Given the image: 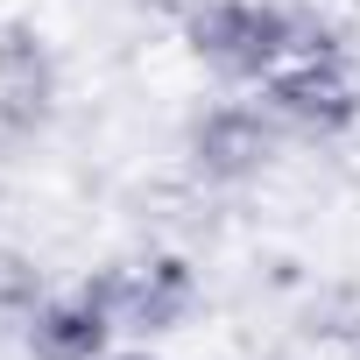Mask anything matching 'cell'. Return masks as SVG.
I'll use <instances>...</instances> for the list:
<instances>
[{"mask_svg": "<svg viewBox=\"0 0 360 360\" xmlns=\"http://www.w3.org/2000/svg\"><path fill=\"white\" fill-rule=\"evenodd\" d=\"M99 297H106V311H113V325H120V339H169L176 325H184L191 311H198V269L184 262V255H127V262H106L99 276Z\"/></svg>", "mask_w": 360, "mask_h": 360, "instance_id": "cell-3", "label": "cell"}, {"mask_svg": "<svg viewBox=\"0 0 360 360\" xmlns=\"http://www.w3.org/2000/svg\"><path fill=\"white\" fill-rule=\"evenodd\" d=\"M57 99H64V71H57V50L36 22H0V134H43L57 120Z\"/></svg>", "mask_w": 360, "mask_h": 360, "instance_id": "cell-5", "label": "cell"}, {"mask_svg": "<svg viewBox=\"0 0 360 360\" xmlns=\"http://www.w3.org/2000/svg\"><path fill=\"white\" fill-rule=\"evenodd\" d=\"M297 36H304V15H290L283 0H198L184 15V50L219 85H248V92H262L283 71Z\"/></svg>", "mask_w": 360, "mask_h": 360, "instance_id": "cell-1", "label": "cell"}, {"mask_svg": "<svg viewBox=\"0 0 360 360\" xmlns=\"http://www.w3.org/2000/svg\"><path fill=\"white\" fill-rule=\"evenodd\" d=\"M262 99L283 127H297L311 141H339L346 127H360V71H353V50L339 43V29L304 22L297 50L262 85Z\"/></svg>", "mask_w": 360, "mask_h": 360, "instance_id": "cell-2", "label": "cell"}, {"mask_svg": "<svg viewBox=\"0 0 360 360\" xmlns=\"http://www.w3.org/2000/svg\"><path fill=\"white\" fill-rule=\"evenodd\" d=\"M43 297H50L43 262L29 248H0V325H29Z\"/></svg>", "mask_w": 360, "mask_h": 360, "instance_id": "cell-7", "label": "cell"}, {"mask_svg": "<svg viewBox=\"0 0 360 360\" xmlns=\"http://www.w3.org/2000/svg\"><path fill=\"white\" fill-rule=\"evenodd\" d=\"M283 148V120L269 113V99H219L184 127V162L205 184H255Z\"/></svg>", "mask_w": 360, "mask_h": 360, "instance_id": "cell-4", "label": "cell"}, {"mask_svg": "<svg viewBox=\"0 0 360 360\" xmlns=\"http://www.w3.org/2000/svg\"><path fill=\"white\" fill-rule=\"evenodd\" d=\"M113 360H155V353H148V346H127V353L113 346Z\"/></svg>", "mask_w": 360, "mask_h": 360, "instance_id": "cell-8", "label": "cell"}, {"mask_svg": "<svg viewBox=\"0 0 360 360\" xmlns=\"http://www.w3.org/2000/svg\"><path fill=\"white\" fill-rule=\"evenodd\" d=\"M22 346H29V360H113L120 325H113L99 283L85 276V283L50 290V297L36 304V318L22 325Z\"/></svg>", "mask_w": 360, "mask_h": 360, "instance_id": "cell-6", "label": "cell"}]
</instances>
